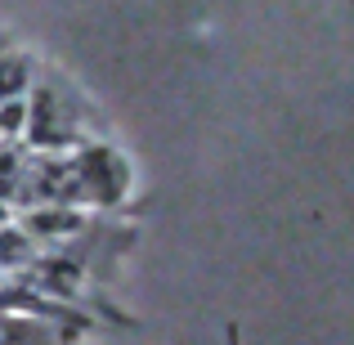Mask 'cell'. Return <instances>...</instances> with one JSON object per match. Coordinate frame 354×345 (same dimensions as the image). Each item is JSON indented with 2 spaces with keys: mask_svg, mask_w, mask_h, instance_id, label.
<instances>
[{
  "mask_svg": "<svg viewBox=\"0 0 354 345\" xmlns=\"http://www.w3.org/2000/svg\"><path fill=\"white\" fill-rule=\"evenodd\" d=\"M81 229H86V216L77 207H36V211H27V225H23V233L32 242L36 238H72Z\"/></svg>",
  "mask_w": 354,
  "mask_h": 345,
  "instance_id": "cell-3",
  "label": "cell"
},
{
  "mask_svg": "<svg viewBox=\"0 0 354 345\" xmlns=\"http://www.w3.org/2000/svg\"><path fill=\"white\" fill-rule=\"evenodd\" d=\"M36 260V242L27 238L23 229L0 225V269H23Z\"/></svg>",
  "mask_w": 354,
  "mask_h": 345,
  "instance_id": "cell-5",
  "label": "cell"
},
{
  "mask_svg": "<svg viewBox=\"0 0 354 345\" xmlns=\"http://www.w3.org/2000/svg\"><path fill=\"white\" fill-rule=\"evenodd\" d=\"M23 135L32 139L36 148H63V144H72V121L59 113V104H54L50 90H41V95L27 104V126H23Z\"/></svg>",
  "mask_w": 354,
  "mask_h": 345,
  "instance_id": "cell-2",
  "label": "cell"
},
{
  "mask_svg": "<svg viewBox=\"0 0 354 345\" xmlns=\"http://www.w3.org/2000/svg\"><path fill=\"white\" fill-rule=\"evenodd\" d=\"M23 126H27V99H9V104H0V135L14 139V135H23Z\"/></svg>",
  "mask_w": 354,
  "mask_h": 345,
  "instance_id": "cell-8",
  "label": "cell"
},
{
  "mask_svg": "<svg viewBox=\"0 0 354 345\" xmlns=\"http://www.w3.org/2000/svg\"><path fill=\"white\" fill-rule=\"evenodd\" d=\"M130 189V166L113 148H81L68 157V202H95V207H117Z\"/></svg>",
  "mask_w": 354,
  "mask_h": 345,
  "instance_id": "cell-1",
  "label": "cell"
},
{
  "mask_svg": "<svg viewBox=\"0 0 354 345\" xmlns=\"http://www.w3.org/2000/svg\"><path fill=\"white\" fill-rule=\"evenodd\" d=\"M18 175H23V153H18L14 144H5V148H0V207H5V202H14Z\"/></svg>",
  "mask_w": 354,
  "mask_h": 345,
  "instance_id": "cell-7",
  "label": "cell"
},
{
  "mask_svg": "<svg viewBox=\"0 0 354 345\" xmlns=\"http://www.w3.org/2000/svg\"><path fill=\"white\" fill-rule=\"evenodd\" d=\"M27 86H32V63H27V59H14V54H0V104L23 99Z\"/></svg>",
  "mask_w": 354,
  "mask_h": 345,
  "instance_id": "cell-6",
  "label": "cell"
},
{
  "mask_svg": "<svg viewBox=\"0 0 354 345\" xmlns=\"http://www.w3.org/2000/svg\"><path fill=\"white\" fill-rule=\"evenodd\" d=\"M45 319H27V314H0V345H59Z\"/></svg>",
  "mask_w": 354,
  "mask_h": 345,
  "instance_id": "cell-4",
  "label": "cell"
},
{
  "mask_svg": "<svg viewBox=\"0 0 354 345\" xmlns=\"http://www.w3.org/2000/svg\"><path fill=\"white\" fill-rule=\"evenodd\" d=\"M0 225H9V207H0Z\"/></svg>",
  "mask_w": 354,
  "mask_h": 345,
  "instance_id": "cell-9",
  "label": "cell"
}]
</instances>
